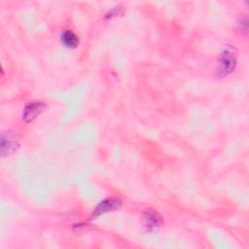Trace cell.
I'll return each mask as SVG.
<instances>
[{"label": "cell", "mask_w": 249, "mask_h": 249, "mask_svg": "<svg viewBox=\"0 0 249 249\" xmlns=\"http://www.w3.org/2000/svg\"><path fill=\"white\" fill-rule=\"evenodd\" d=\"M121 204H122V201L118 197L106 198V199L100 201V203L95 207V209L93 210L90 218L94 219V218L98 217L99 215H102L106 212L115 211V210H117L121 207Z\"/></svg>", "instance_id": "7a4b0ae2"}, {"label": "cell", "mask_w": 249, "mask_h": 249, "mask_svg": "<svg viewBox=\"0 0 249 249\" xmlns=\"http://www.w3.org/2000/svg\"><path fill=\"white\" fill-rule=\"evenodd\" d=\"M47 106L45 103L41 102V101H33L28 103L23 110V114H22V119L26 122H32L35 118H37L38 115H40L41 113H43L46 110Z\"/></svg>", "instance_id": "277c9868"}, {"label": "cell", "mask_w": 249, "mask_h": 249, "mask_svg": "<svg viewBox=\"0 0 249 249\" xmlns=\"http://www.w3.org/2000/svg\"><path fill=\"white\" fill-rule=\"evenodd\" d=\"M18 147L16 136L11 131H3L1 134V155L9 156L13 154Z\"/></svg>", "instance_id": "3957f363"}, {"label": "cell", "mask_w": 249, "mask_h": 249, "mask_svg": "<svg viewBox=\"0 0 249 249\" xmlns=\"http://www.w3.org/2000/svg\"><path fill=\"white\" fill-rule=\"evenodd\" d=\"M61 42L67 48H76L79 44L78 36L71 30H64L61 34Z\"/></svg>", "instance_id": "8992f818"}, {"label": "cell", "mask_w": 249, "mask_h": 249, "mask_svg": "<svg viewBox=\"0 0 249 249\" xmlns=\"http://www.w3.org/2000/svg\"><path fill=\"white\" fill-rule=\"evenodd\" d=\"M236 65V53L231 46H227L223 49L219 55L217 75L221 78L231 74Z\"/></svg>", "instance_id": "6da1fadb"}, {"label": "cell", "mask_w": 249, "mask_h": 249, "mask_svg": "<svg viewBox=\"0 0 249 249\" xmlns=\"http://www.w3.org/2000/svg\"><path fill=\"white\" fill-rule=\"evenodd\" d=\"M143 219H144V226L149 231L160 228V225L162 224V219L160 215L152 209L146 210L144 212Z\"/></svg>", "instance_id": "5b68a950"}]
</instances>
